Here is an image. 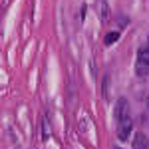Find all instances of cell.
<instances>
[{
	"label": "cell",
	"mask_w": 149,
	"mask_h": 149,
	"mask_svg": "<svg viewBox=\"0 0 149 149\" xmlns=\"http://www.w3.org/2000/svg\"><path fill=\"white\" fill-rule=\"evenodd\" d=\"M135 74L139 78L147 76L149 74V46L139 48L137 52V64H135Z\"/></svg>",
	"instance_id": "cell-1"
},
{
	"label": "cell",
	"mask_w": 149,
	"mask_h": 149,
	"mask_svg": "<svg viewBox=\"0 0 149 149\" xmlns=\"http://www.w3.org/2000/svg\"><path fill=\"white\" fill-rule=\"evenodd\" d=\"M129 117V103H127V100H117V103H115V119H117V123L119 121H123V119H127Z\"/></svg>",
	"instance_id": "cell-2"
},
{
	"label": "cell",
	"mask_w": 149,
	"mask_h": 149,
	"mask_svg": "<svg viewBox=\"0 0 149 149\" xmlns=\"http://www.w3.org/2000/svg\"><path fill=\"white\" fill-rule=\"evenodd\" d=\"M131 129H133V121H131V117H127L123 121H119V125H117V137L121 139V141H125L129 137V133H131Z\"/></svg>",
	"instance_id": "cell-3"
},
{
	"label": "cell",
	"mask_w": 149,
	"mask_h": 149,
	"mask_svg": "<svg viewBox=\"0 0 149 149\" xmlns=\"http://www.w3.org/2000/svg\"><path fill=\"white\" fill-rule=\"evenodd\" d=\"M133 149H149V141H147V135L145 133H135L133 137Z\"/></svg>",
	"instance_id": "cell-4"
},
{
	"label": "cell",
	"mask_w": 149,
	"mask_h": 149,
	"mask_svg": "<svg viewBox=\"0 0 149 149\" xmlns=\"http://www.w3.org/2000/svg\"><path fill=\"white\" fill-rule=\"evenodd\" d=\"M117 38H119V32H109V34L105 36V40H103V42H105V44L109 46V44H113Z\"/></svg>",
	"instance_id": "cell-5"
},
{
	"label": "cell",
	"mask_w": 149,
	"mask_h": 149,
	"mask_svg": "<svg viewBox=\"0 0 149 149\" xmlns=\"http://www.w3.org/2000/svg\"><path fill=\"white\" fill-rule=\"evenodd\" d=\"M147 107H149V95H147Z\"/></svg>",
	"instance_id": "cell-6"
},
{
	"label": "cell",
	"mask_w": 149,
	"mask_h": 149,
	"mask_svg": "<svg viewBox=\"0 0 149 149\" xmlns=\"http://www.w3.org/2000/svg\"><path fill=\"white\" fill-rule=\"evenodd\" d=\"M117 149H119V147H117Z\"/></svg>",
	"instance_id": "cell-7"
}]
</instances>
